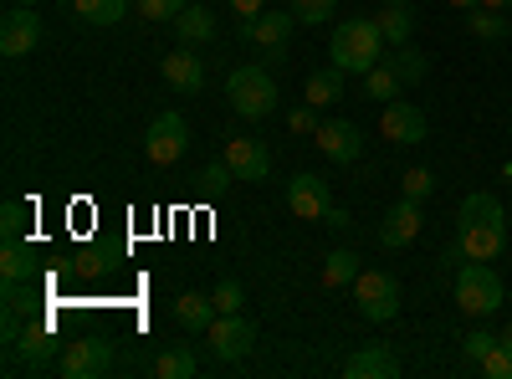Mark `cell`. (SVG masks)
I'll return each instance as SVG.
<instances>
[{
	"label": "cell",
	"mask_w": 512,
	"mask_h": 379,
	"mask_svg": "<svg viewBox=\"0 0 512 379\" xmlns=\"http://www.w3.org/2000/svg\"><path fill=\"white\" fill-rule=\"evenodd\" d=\"M384 47L390 41L379 36V26H374V16H359V21H344L333 31V41H328V57H333V67H344V72H369V67H379L384 62Z\"/></svg>",
	"instance_id": "1"
},
{
	"label": "cell",
	"mask_w": 512,
	"mask_h": 379,
	"mask_svg": "<svg viewBox=\"0 0 512 379\" xmlns=\"http://www.w3.org/2000/svg\"><path fill=\"white\" fill-rule=\"evenodd\" d=\"M456 308L466 318H492L502 308V277L487 267V262H472L461 257L456 262Z\"/></svg>",
	"instance_id": "2"
},
{
	"label": "cell",
	"mask_w": 512,
	"mask_h": 379,
	"mask_svg": "<svg viewBox=\"0 0 512 379\" xmlns=\"http://www.w3.org/2000/svg\"><path fill=\"white\" fill-rule=\"evenodd\" d=\"M226 93H231V108H236L241 118H267V113H277V82H272V72H267L262 62L236 67V72L226 77Z\"/></svg>",
	"instance_id": "3"
},
{
	"label": "cell",
	"mask_w": 512,
	"mask_h": 379,
	"mask_svg": "<svg viewBox=\"0 0 512 379\" xmlns=\"http://www.w3.org/2000/svg\"><path fill=\"white\" fill-rule=\"evenodd\" d=\"M354 308L364 323H390L400 313V277L384 267H364L354 277Z\"/></svg>",
	"instance_id": "4"
},
{
	"label": "cell",
	"mask_w": 512,
	"mask_h": 379,
	"mask_svg": "<svg viewBox=\"0 0 512 379\" xmlns=\"http://www.w3.org/2000/svg\"><path fill=\"white\" fill-rule=\"evenodd\" d=\"M57 328H52V318H36V323H26L21 333H16V344H11V359H6V369L16 374V369H47L52 359H57Z\"/></svg>",
	"instance_id": "5"
},
{
	"label": "cell",
	"mask_w": 512,
	"mask_h": 379,
	"mask_svg": "<svg viewBox=\"0 0 512 379\" xmlns=\"http://www.w3.org/2000/svg\"><path fill=\"white\" fill-rule=\"evenodd\" d=\"M185 149H190V123H185V113H159L154 123H149V139H144V154H149V164L154 170H169L175 159H185Z\"/></svg>",
	"instance_id": "6"
},
{
	"label": "cell",
	"mask_w": 512,
	"mask_h": 379,
	"mask_svg": "<svg viewBox=\"0 0 512 379\" xmlns=\"http://www.w3.org/2000/svg\"><path fill=\"white\" fill-rule=\"evenodd\" d=\"M205 344H210V354H216L221 364H236L256 344V323L246 313H216V323L205 328Z\"/></svg>",
	"instance_id": "7"
},
{
	"label": "cell",
	"mask_w": 512,
	"mask_h": 379,
	"mask_svg": "<svg viewBox=\"0 0 512 379\" xmlns=\"http://www.w3.org/2000/svg\"><path fill=\"white\" fill-rule=\"evenodd\" d=\"M57 369H62V379H103L113 369V344L103 339V333H88V339L62 349Z\"/></svg>",
	"instance_id": "8"
},
{
	"label": "cell",
	"mask_w": 512,
	"mask_h": 379,
	"mask_svg": "<svg viewBox=\"0 0 512 379\" xmlns=\"http://www.w3.org/2000/svg\"><path fill=\"white\" fill-rule=\"evenodd\" d=\"M287 210L297 221H328V210H333V195H328V180L318 175H292L287 180Z\"/></svg>",
	"instance_id": "9"
},
{
	"label": "cell",
	"mask_w": 512,
	"mask_h": 379,
	"mask_svg": "<svg viewBox=\"0 0 512 379\" xmlns=\"http://www.w3.org/2000/svg\"><path fill=\"white\" fill-rule=\"evenodd\" d=\"M41 47V16L36 6H11L0 21V52L6 57H31Z\"/></svg>",
	"instance_id": "10"
},
{
	"label": "cell",
	"mask_w": 512,
	"mask_h": 379,
	"mask_svg": "<svg viewBox=\"0 0 512 379\" xmlns=\"http://www.w3.org/2000/svg\"><path fill=\"white\" fill-rule=\"evenodd\" d=\"M318 154L328 159V164H359V154H364V139H359V123H349V118H328V123H318Z\"/></svg>",
	"instance_id": "11"
},
{
	"label": "cell",
	"mask_w": 512,
	"mask_h": 379,
	"mask_svg": "<svg viewBox=\"0 0 512 379\" xmlns=\"http://www.w3.org/2000/svg\"><path fill=\"white\" fill-rule=\"evenodd\" d=\"M456 246L472 262H497L507 251V226H487V221H456Z\"/></svg>",
	"instance_id": "12"
},
{
	"label": "cell",
	"mask_w": 512,
	"mask_h": 379,
	"mask_svg": "<svg viewBox=\"0 0 512 379\" xmlns=\"http://www.w3.org/2000/svg\"><path fill=\"white\" fill-rule=\"evenodd\" d=\"M420 231H425V210H420V200H405V195L384 210V221H379V241L384 246H410Z\"/></svg>",
	"instance_id": "13"
},
{
	"label": "cell",
	"mask_w": 512,
	"mask_h": 379,
	"mask_svg": "<svg viewBox=\"0 0 512 379\" xmlns=\"http://www.w3.org/2000/svg\"><path fill=\"white\" fill-rule=\"evenodd\" d=\"M379 134L390 139V144H420V139H425V113H420L415 103H405V98L384 103V113H379Z\"/></svg>",
	"instance_id": "14"
},
{
	"label": "cell",
	"mask_w": 512,
	"mask_h": 379,
	"mask_svg": "<svg viewBox=\"0 0 512 379\" xmlns=\"http://www.w3.org/2000/svg\"><path fill=\"white\" fill-rule=\"evenodd\" d=\"M221 159L236 170V180H267L272 175V154H267L262 139H226Z\"/></svg>",
	"instance_id": "15"
},
{
	"label": "cell",
	"mask_w": 512,
	"mask_h": 379,
	"mask_svg": "<svg viewBox=\"0 0 512 379\" xmlns=\"http://www.w3.org/2000/svg\"><path fill=\"white\" fill-rule=\"evenodd\" d=\"M292 31H297V16L292 11H262L256 21L241 26V36L251 41V47H267V52H282Z\"/></svg>",
	"instance_id": "16"
},
{
	"label": "cell",
	"mask_w": 512,
	"mask_h": 379,
	"mask_svg": "<svg viewBox=\"0 0 512 379\" xmlns=\"http://www.w3.org/2000/svg\"><path fill=\"white\" fill-rule=\"evenodd\" d=\"M159 77L169 82L175 93H185V98H195L200 88H205V67H200V57L190 52V47H180V52H169L164 62H159Z\"/></svg>",
	"instance_id": "17"
},
{
	"label": "cell",
	"mask_w": 512,
	"mask_h": 379,
	"mask_svg": "<svg viewBox=\"0 0 512 379\" xmlns=\"http://www.w3.org/2000/svg\"><path fill=\"white\" fill-rule=\"evenodd\" d=\"M349 379H395L400 374V354L390 344H364L349 364H344Z\"/></svg>",
	"instance_id": "18"
},
{
	"label": "cell",
	"mask_w": 512,
	"mask_h": 379,
	"mask_svg": "<svg viewBox=\"0 0 512 379\" xmlns=\"http://www.w3.org/2000/svg\"><path fill=\"white\" fill-rule=\"evenodd\" d=\"M169 26H175V36L185 41V47H205V41H216V16L205 11V0H190V6Z\"/></svg>",
	"instance_id": "19"
},
{
	"label": "cell",
	"mask_w": 512,
	"mask_h": 379,
	"mask_svg": "<svg viewBox=\"0 0 512 379\" xmlns=\"http://www.w3.org/2000/svg\"><path fill=\"white\" fill-rule=\"evenodd\" d=\"M354 277H359V251H349V246H333L328 257H323V287H328V292H338V287H354Z\"/></svg>",
	"instance_id": "20"
},
{
	"label": "cell",
	"mask_w": 512,
	"mask_h": 379,
	"mask_svg": "<svg viewBox=\"0 0 512 379\" xmlns=\"http://www.w3.org/2000/svg\"><path fill=\"white\" fill-rule=\"evenodd\" d=\"M344 77H349V72L333 67V62L318 67V72L308 77V103H313V108H333L338 98H344Z\"/></svg>",
	"instance_id": "21"
},
{
	"label": "cell",
	"mask_w": 512,
	"mask_h": 379,
	"mask_svg": "<svg viewBox=\"0 0 512 379\" xmlns=\"http://www.w3.org/2000/svg\"><path fill=\"white\" fill-rule=\"evenodd\" d=\"M216 298H200V292H185V298H175V318H180V328H195V333H205L210 323H216Z\"/></svg>",
	"instance_id": "22"
},
{
	"label": "cell",
	"mask_w": 512,
	"mask_h": 379,
	"mask_svg": "<svg viewBox=\"0 0 512 379\" xmlns=\"http://www.w3.org/2000/svg\"><path fill=\"white\" fill-rule=\"evenodd\" d=\"M0 277L6 282H31L36 277V251L26 241H6V251H0Z\"/></svg>",
	"instance_id": "23"
},
{
	"label": "cell",
	"mask_w": 512,
	"mask_h": 379,
	"mask_svg": "<svg viewBox=\"0 0 512 379\" xmlns=\"http://www.w3.org/2000/svg\"><path fill=\"white\" fill-rule=\"evenodd\" d=\"M195 349H185V344H169L159 359H154V379H195Z\"/></svg>",
	"instance_id": "24"
},
{
	"label": "cell",
	"mask_w": 512,
	"mask_h": 379,
	"mask_svg": "<svg viewBox=\"0 0 512 379\" xmlns=\"http://www.w3.org/2000/svg\"><path fill=\"white\" fill-rule=\"evenodd\" d=\"M400 88H405V82H400V72L390 62H379V67L364 72V98H374V103H395Z\"/></svg>",
	"instance_id": "25"
},
{
	"label": "cell",
	"mask_w": 512,
	"mask_h": 379,
	"mask_svg": "<svg viewBox=\"0 0 512 379\" xmlns=\"http://www.w3.org/2000/svg\"><path fill=\"white\" fill-rule=\"evenodd\" d=\"M67 6L82 26H118L123 21V0H67Z\"/></svg>",
	"instance_id": "26"
},
{
	"label": "cell",
	"mask_w": 512,
	"mask_h": 379,
	"mask_svg": "<svg viewBox=\"0 0 512 379\" xmlns=\"http://www.w3.org/2000/svg\"><path fill=\"white\" fill-rule=\"evenodd\" d=\"M374 26H379V36L390 41V47H405L410 31H415V16H410V6H384L374 16Z\"/></svg>",
	"instance_id": "27"
},
{
	"label": "cell",
	"mask_w": 512,
	"mask_h": 379,
	"mask_svg": "<svg viewBox=\"0 0 512 379\" xmlns=\"http://www.w3.org/2000/svg\"><path fill=\"white\" fill-rule=\"evenodd\" d=\"M461 221H487V226H507V210H502V200L497 195H487V190H472L461 200Z\"/></svg>",
	"instance_id": "28"
},
{
	"label": "cell",
	"mask_w": 512,
	"mask_h": 379,
	"mask_svg": "<svg viewBox=\"0 0 512 379\" xmlns=\"http://www.w3.org/2000/svg\"><path fill=\"white\" fill-rule=\"evenodd\" d=\"M466 31H472L477 41H502V36L512 31V21H507V11H487V6H477V11H466Z\"/></svg>",
	"instance_id": "29"
},
{
	"label": "cell",
	"mask_w": 512,
	"mask_h": 379,
	"mask_svg": "<svg viewBox=\"0 0 512 379\" xmlns=\"http://www.w3.org/2000/svg\"><path fill=\"white\" fill-rule=\"evenodd\" d=\"M384 62H390V67L400 72V82H405V88H415V82H425V52H415L410 41H405V47H395V52L384 57Z\"/></svg>",
	"instance_id": "30"
},
{
	"label": "cell",
	"mask_w": 512,
	"mask_h": 379,
	"mask_svg": "<svg viewBox=\"0 0 512 379\" xmlns=\"http://www.w3.org/2000/svg\"><path fill=\"white\" fill-rule=\"evenodd\" d=\"M338 0H287V11L297 16V26H323L333 16Z\"/></svg>",
	"instance_id": "31"
},
{
	"label": "cell",
	"mask_w": 512,
	"mask_h": 379,
	"mask_svg": "<svg viewBox=\"0 0 512 379\" xmlns=\"http://www.w3.org/2000/svg\"><path fill=\"white\" fill-rule=\"evenodd\" d=\"M431 190H436V175L425 170V164H415V170L400 175V195H405V200H425Z\"/></svg>",
	"instance_id": "32"
},
{
	"label": "cell",
	"mask_w": 512,
	"mask_h": 379,
	"mask_svg": "<svg viewBox=\"0 0 512 379\" xmlns=\"http://www.w3.org/2000/svg\"><path fill=\"white\" fill-rule=\"evenodd\" d=\"M231 180H236V170H231L226 159H216V164H205V170H200V190H205V195H226Z\"/></svg>",
	"instance_id": "33"
},
{
	"label": "cell",
	"mask_w": 512,
	"mask_h": 379,
	"mask_svg": "<svg viewBox=\"0 0 512 379\" xmlns=\"http://www.w3.org/2000/svg\"><path fill=\"white\" fill-rule=\"evenodd\" d=\"M0 308L31 313V308H36V287H31V282H6V287H0Z\"/></svg>",
	"instance_id": "34"
},
{
	"label": "cell",
	"mask_w": 512,
	"mask_h": 379,
	"mask_svg": "<svg viewBox=\"0 0 512 379\" xmlns=\"http://www.w3.org/2000/svg\"><path fill=\"white\" fill-rule=\"evenodd\" d=\"M482 374H487V379H512V349H507L502 339L482 354Z\"/></svg>",
	"instance_id": "35"
},
{
	"label": "cell",
	"mask_w": 512,
	"mask_h": 379,
	"mask_svg": "<svg viewBox=\"0 0 512 379\" xmlns=\"http://www.w3.org/2000/svg\"><path fill=\"white\" fill-rule=\"evenodd\" d=\"M210 298H216V308H221V313H241V303H246V287H241L236 277H221Z\"/></svg>",
	"instance_id": "36"
},
{
	"label": "cell",
	"mask_w": 512,
	"mask_h": 379,
	"mask_svg": "<svg viewBox=\"0 0 512 379\" xmlns=\"http://www.w3.org/2000/svg\"><path fill=\"white\" fill-rule=\"evenodd\" d=\"M185 6H190V0H139V16H149V21H175Z\"/></svg>",
	"instance_id": "37"
},
{
	"label": "cell",
	"mask_w": 512,
	"mask_h": 379,
	"mask_svg": "<svg viewBox=\"0 0 512 379\" xmlns=\"http://www.w3.org/2000/svg\"><path fill=\"white\" fill-rule=\"evenodd\" d=\"M0 231H6V241H21V231H26V205L21 200H11L0 210Z\"/></svg>",
	"instance_id": "38"
},
{
	"label": "cell",
	"mask_w": 512,
	"mask_h": 379,
	"mask_svg": "<svg viewBox=\"0 0 512 379\" xmlns=\"http://www.w3.org/2000/svg\"><path fill=\"white\" fill-rule=\"evenodd\" d=\"M287 129H292V134H318V113H313V103L292 108V113H287Z\"/></svg>",
	"instance_id": "39"
},
{
	"label": "cell",
	"mask_w": 512,
	"mask_h": 379,
	"mask_svg": "<svg viewBox=\"0 0 512 379\" xmlns=\"http://www.w3.org/2000/svg\"><path fill=\"white\" fill-rule=\"evenodd\" d=\"M497 344V333H487V328H472V333H466V359H472V364H482V354Z\"/></svg>",
	"instance_id": "40"
},
{
	"label": "cell",
	"mask_w": 512,
	"mask_h": 379,
	"mask_svg": "<svg viewBox=\"0 0 512 379\" xmlns=\"http://www.w3.org/2000/svg\"><path fill=\"white\" fill-rule=\"evenodd\" d=\"M267 11V0H231V16L246 26V21H256V16H262Z\"/></svg>",
	"instance_id": "41"
},
{
	"label": "cell",
	"mask_w": 512,
	"mask_h": 379,
	"mask_svg": "<svg viewBox=\"0 0 512 379\" xmlns=\"http://www.w3.org/2000/svg\"><path fill=\"white\" fill-rule=\"evenodd\" d=\"M21 318H26V313H16V308H6V318H0V339H6V344H16V333L26 328Z\"/></svg>",
	"instance_id": "42"
},
{
	"label": "cell",
	"mask_w": 512,
	"mask_h": 379,
	"mask_svg": "<svg viewBox=\"0 0 512 379\" xmlns=\"http://www.w3.org/2000/svg\"><path fill=\"white\" fill-rule=\"evenodd\" d=\"M323 226H333V231H344V226H354V221H349V210H338V205H333V210H328V221H323Z\"/></svg>",
	"instance_id": "43"
},
{
	"label": "cell",
	"mask_w": 512,
	"mask_h": 379,
	"mask_svg": "<svg viewBox=\"0 0 512 379\" xmlns=\"http://www.w3.org/2000/svg\"><path fill=\"white\" fill-rule=\"evenodd\" d=\"M451 6H456V11H477V6H482V0H451Z\"/></svg>",
	"instance_id": "44"
},
{
	"label": "cell",
	"mask_w": 512,
	"mask_h": 379,
	"mask_svg": "<svg viewBox=\"0 0 512 379\" xmlns=\"http://www.w3.org/2000/svg\"><path fill=\"white\" fill-rule=\"evenodd\" d=\"M502 344H507V349H512V323H507V328H502Z\"/></svg>",
	"instance_id": "45"
},
{
	"label": "cell",
	"mask_w": 512,
	"mask_h": 379,
	"mask_svg": "<svg viewBox=\"0 0 512 379\" xmlns=\"http://www.w3.org/2000/svg\"><path fill=\"white\" fill-rule=\"evenodd\" d=\"M379 6H410V0H379Z\"/></svg>",
	"instance_id": "46"
},
{
	"label": "cell",
	"mask_w": 512,
	"mask_h": 379,
	"mask_svg": "<svg viewBox=\"0 0 512 379\" xmlns=\"http://www.w3.org/2000/svg\"><path fill=\"white\" fill-rule=\"evenodd\" d=\"M502 175H507V180H512V164H502Z\"/></svg>",
	"instance_id": "47"
},
{
	"label": "cell",
	"mask_w": 512,
	"mask_h": 379,
	"mask_svg": "<svg viewBox=\"0 0 512 379\" xmlns=\"http://www.w3.org/2000/svg\"><path fill=\"white\" fill-rule=\"evenodd\" d=\"M16 6H36V0H16Z\"/></svg>",
	"instance_id": "48"
}]
</instances>
